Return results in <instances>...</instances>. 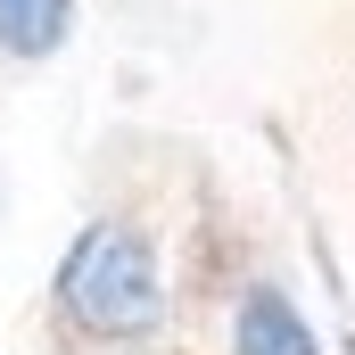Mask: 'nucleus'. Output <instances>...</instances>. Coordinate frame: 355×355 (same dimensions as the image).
Masks as SVG:
<instances>
[{
  "label": "nucleus",
  "mask_w": 355,
  "mask_h": 355,
  "mask_svg": "<svg viewBox=\"0 0 355 355\" xmlns=\"http://www.w3.org/2000/svg\"><path fill=\"white\" fill-rule=\"evenodd\" d=\"M50 306L67 331H83L99 347H132V339H157L166 331V265H157V240L141 223H116L99 215L67 240V257L50 272Z\"/></svg>",
  "instance_id": "1"
},
{
  "label": "nucleus",
  "mask_w": 355,
  "mask_h": 355,
  "mask_svg": "<svg viewBox=\"0 0 355 355\" xmlns=\"http://www.w3.org/2000/svg\"><path fill=\"white\" fill-rule=\"evenodd\" d=\"M232 355H322V339H314V322L297 314L289 289L257 281L240 297V314H232Z\"/></svg>",
  "instance_id": "2"
},
{
  "label": "nucleus",
  "mask_w": 355,
  "mask_h": 355,
  "mask_svg": "<svg viewBox=\"0 0 355 355\" xmlns=\"http://www.w3.org/2000/svg\"><path fill=\"white\" fill-rule=\"evenodd\" d=\"M75 42V0H0V58L42 67Z\"/></svg>",
  "instance_id": "3"
}]
</instances>
